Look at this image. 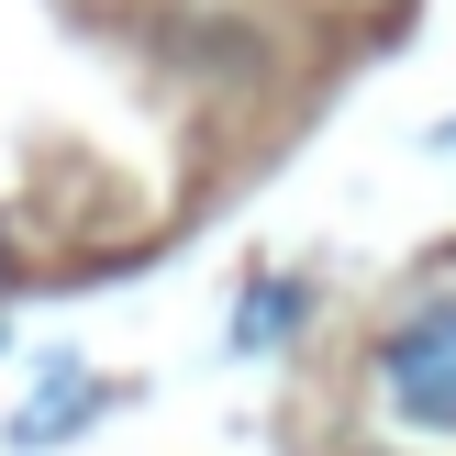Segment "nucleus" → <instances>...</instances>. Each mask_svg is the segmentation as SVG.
I'll return each mask as SVG.
<instances>
[{
	"mask_svg": "<svg viewBox=\"0 0 456 456\" xmlns=\"http://www.w3.org/2000/svg\"><path fill=\"white\" fill-rule=\"evenodd\" d=\"M368 379H379V412H390L401 435H435V445H456V289L412 301L390 334H379Z\"/></svg>",
	"mask_w": 456,
	"mask_h": 456,
	"instance_id": "f257e3e1",
	"label": "nucleus"
},
{
	"mask_svg": "<svg viewBox=\"0 0 456 456\" xmlns=\"http://www.w3.org/2000/svg\"><path fill=\"white\" fill-rule=\"evenodd\" d=\"M312 312V289L289 279V267H267V279H245V301H234V346L245 356H267V346H289V323Z\"/></svg>",
	"mask_w": 456,
	"mask_h": 456,
	"instance_id": "f03ea898",
	"label": "nucleus"
},
{
	"mask_svg": "<svg viewBox=\"0 0 456 456\" xmlns=\"http://www.w3.org/2000/svg\"><path fill=\"white\" fill-rule=\"evenodd\" d=\"M0 279H12V234H0Z\"/></svg>",
	"mask_w": 456,
	"mask_h": 456,
	"instance_id": "7ed1b4c3",
	"label": "nucleus"
},
{
	"mask_svg": "<svg viewBox=\"0 0 456 456\" xmlns=\"http://www.w3.org/2000/svg\"><path fill=\"white\" fill-rule=\"evenodd\" d=\"M0 346H12V334H0Z\"/></svg>",
	"mask_w": 456,
	"mask_h": 456,
	"instance_id": "20e7f679",
	"label": "nucleus"
}]
</instances>
